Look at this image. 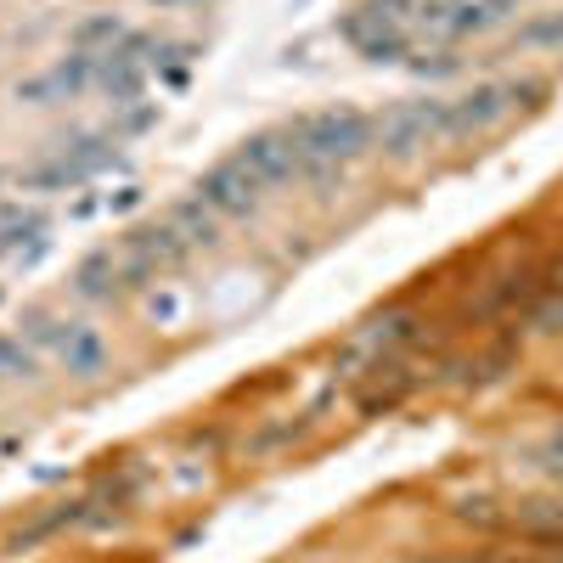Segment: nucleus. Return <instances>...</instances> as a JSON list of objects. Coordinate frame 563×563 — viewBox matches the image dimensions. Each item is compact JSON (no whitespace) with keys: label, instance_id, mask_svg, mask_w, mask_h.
<instances>
[{"label":"nucleus","instance_id":"f257e3e1","mask_svg":"<svg viewBox=\"0 0 563 563\" xmlns=\"http://www.w3.org/2000/svg\"><path fill=\"white\" fill-rule=\"evenodd\" d=\"M294 147L305 153V169L310 164H344V158H361L372 141H378V119H366L355 108H327V113H305L288 124Z\"/></svg>","mask_w":563,"mask_h":563},{"label":"nucleus","instance_id":"9b49d317","mask_svg":"<svg viewBox=\"0 0 563 563\" xmlns=\"http://www.w3.org/2000/svg\"><path fill=\"white\" fill-rule=\"evenodd\" d=\"M141 79H147V63L130 57V45H113V52L102 57V68H97V90H102L113 108H124V102L141 97Z\"/></svg>","mask_w":563,"mask_h":563},{"label":"nucleus","instance_id":"dca6fc26","mask_svg":"<svg viewBox=\"0 0 563 563\" xmlns=\"http://www.w3.org/2000/svg\"><path fill=\"white\" fill-rule=\"evenodd\" d=\"M507 7H519V0H462V12H456V40H462V34H485L490 23L507 18Z\"/></svg>","mask_w":563,"mask_h":563},{"label":"nucleus","instance_id":"20e7f679","mask_svg":"<svg viewBox=\"0 0 563 563\" xmlns=\"http://www.w3.org/2000/svg\"><path fill=\"white\" fill-rule=\"evenodd\" d=\"M339 34H344L350 52L366 57V63H406V52H411V29H400L395 18H384L372 0H361L355 12L339 18Z\"/></svg>","mask_w":563,"mask_h":563},{"label":"nucleus","instance_id":"9d476101","mask_svg":"<svg viewBox=\"0 0 563 563\" xmlns=\"http://www.w3.org/2000/svg\"><path fill=\"white\" fill-rule=\"evenodd\" d=\"M411 339H417V316H406V310H395V316H378V321H366L361 333H355V344H350V361H355V355H366V361H389V355H400Z\"/></svg>","mask_w":563,"mask_h":563},{"label":"nucleus","instance_id":"f8f14e48","mask_svg":"<svg viewBox=\"0 0 563 563\" xmlns=\"http://www.w3.org/2000/svg\"><path fill=\"white\" fill-rule=\"evenodd\" d=\"M57 350H63V366L74 372V378H97L102 361H108L102 333H97V327H85V321H68V333H63Z\"/></svg>","mask_w":563,"mask_h":563},{"label":"nucleus","instance_id":"1a4fd4ad","mask_svg":"<svg viewBox=\"0 0 563 563\" xmlns=\"http://www.w3.org/2000/svg\"><path fill=\"white\" fill-rule=\"evenodd\" d=\"M411 389H417V372H411L400 355H389V361H372V366H366V384L355 389V406H361L366 417H378V411H395Z\"/></svg>","mask_w":563,"mask_h":563},{"label":"nucleus","instance_id":"2eb2a0df","mask_svg":"<svg viewBox=\"0 0 563 563\" xmlns=\"http://www.w3.org/2000/svg\"><path fill=\"white\" fill-rule=\"evenodd\" d=\"M130 40V29L119 23V18H85L79 29H74V52H90V57H108L113 45H124Z\"/></svg>","mask_w":563,"mask_h":563},{"label":"nucleus","instance_id":"4468645a","mask_svg":"<svg viewBox=\"0 0 563 563\" xmlns=\"http://www.w3.org/2000/svg\"><path fill=\"white\" fill-rule=\"evenodd\" d=\"M209 214H214V209H209L203 198H186L169 220H175V231H180V238L192 243V249H214V243H220V231H214V220H209Z\"/></svg>","mask_w":563,"mask_h":563},{"label":"nucleus","instance_id":"f3484780","mask_svg":"<svg viewBox=\"0 0 563 563\" xmlns=\"http://www.w3.org/2000/svg\"><path fill=\"white\" fill-rule=\"evenodd\" d=\"M45 231V214L40 209H0V254H12L23 238Z\"/></svg>","mask_w":563,"mask_h":563},{"label":"nucleus","instance_id":"39448f33","mask_svg":"<svg viewBox=\"0 0 563 563\" xmlns=\"http://www.w3.org/2000/svg\"><path fill=\"white\" fill-rule=\"evenodd\" d=\"M440 135H445V102H434V97L429 102H395L378 119V147L389 158H411V153H422Z\"/></svg>","mask_w":563,"mask_h":563},{"label":"nucleus","instance_id":"0eeeda50","mask_svg":"<svg viewBox=\"0 0 563 563\" xmlns=\"http://www.w3.org/2000/svg\"><path fill=\"white\" fill-rule=\"evenodd\" d=\"M198 198L214 209V214H231V220H249L254 209H260V198H265V180L231 153L225 164H214L203 180H198Z\"/></svg>","mask_w":563,"mask_h":563},{"label":"nucleus","instance_id":"aec40b11","mask_svg":"<svg viewBox=\"0 0 563 563\" xmlns=\"http://www.w3.org/2000/svg\"><path fill=\"white\" fill-rule=\"evenodd\" d=\"M541 467H547V474H558V479H563V434H558V440L547 445V462H541Z\"/></svg>","mask_w":563,"mask_h":563},{"label":"nucleus","instance_id":"6e6552de","mask_svg":"<svg viewBox=\"0 0 563 563\" xmlns=\"http://www.w3.org/2000/svg\"><path fill=\"white\" fill-rule=\"evenodd\" d=\"M238 158H243L265 186H288V180H299V175H305V153L294 147V135H288V130H265V135L243 141Z\"/></svg>","mask_w":563,"mask_h":563},{"label":"nucleus","instance_id":"7ed1b4c3","mask_svg":"<svg viewBox=\"0 0 563 563\" xmlns=\"http://www.w3.org/2000/svg\"><path fill=\"white\" fill-rule=\"evenodd\" d=\"M525 97H541V85H519V79H501V85H479L474 97H456L445 102V135H479L490 124H501Z\"/></svg>","mask_w":563,"mask_h":563},{"label":"nucleus","instance_id":"6ab92c4d","mask_svg":"<svg viewBox=\"0 0 563 563\" xmlns=\"http://www.w3.org/2000/svg\"><path fill=\"white\" fill-rule=\"evenodd\" d=\"M456 519H462V525H479V530H501V525H512L507 512H496L490 501H462V507H456Z\"/></svg>","mask_w":563,"mask_h":563},{"label":"nucleus","instance_id":"423d86ee","mask_svg":"<svg viewBox=\"0 0 563 563\" xmlns=\"http://www.w3.org/2000/svg\"><path fill=\"white\" fill-rule=\"evenodd\" d=\"M97 68H102V57L74 52V57L52 63L45 74L23 79V85H18V102H29V108H57V102H74V97H85V90H97Z\"/></svg>","mask_w":563,"mask_h":563},{"label":"nucleus","instance_id":"412c9836","mask_svg":"<svg viewBox=\"0 0 563 563\" xmlns=\"http://www.w3.org/2000/svg\"><path fill=\"white\" fill-rule=\"evenodd\" d=\"M158 7H203V0H158Z\"/></svg>","mask_w":563,"mask_h":563},{"label":"nucleus","instance_id":"a211bd4d","mask_svg":"<svg viewBox=\"0 0 563 563\" xmlns=\"http://www.w3.org/2000/svg\"><path fill=\"white\" fill-rule=\"evenodd\" d=\"M0 372L7 378H34V350L23 339H0Z\"/></svg>","mask_w":563,"mask_h":563},{"label":"nucleus","instance_id":"f03ea898","mask_svg":"<svg viewBox=\"0 0 563 563\" xmlns=\"http://www.w3.org/2000/svg\"><path fill=\"white\" fill-rule=\"evenodd\" d=\"M113 153V135H85V141H63L52 158H40L18 175L23 192H68V186H85L97 169H108Z\"/></svg>","mask_w":563,"mask_h":563},{"label":"nucleus","instance_id":"ddd939ff","mask_svg":"<svg viewBox=\"0 0 563 563\" xmlns=\"http://www.w3.org/2000/svg\"><path fill=\"white\" fill-rule=\"evenodd\" d=\"M74 294H85V299H108V294H119V260H113V249L90 254V260L79 265Z\"/></svg>","mask_w":563,"mask_h":563}]
</instances>
